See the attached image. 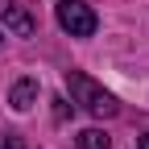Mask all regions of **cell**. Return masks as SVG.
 <instances>
[{
	"mask_svg": "<svg viewBox=\"0 0 149 149\" xmlns=\"http://www.w3.org/2000/svg\"><path fill=\"white\" fill-rule=\"evenodd\" d=\"M54 17H58V25H62L70 37H91L95 25H100V17L91 13V4H83V0H58Z\"/></svg>",
	"mask_w": 149,
	"mask_h": 149,
	"instance_id": "2",
	"label": "cell"
},
{
	"mask_svg": "<svg viewBox=\"0 0 149 149\" xmlns=\"http://www.w3.org/2000/svg\"><path fill=\"white\" fill-rule=\"evenodd\" d=\"M137 149H149V137H141V141H137Z\"/></svg>",
	"mask_w": 149,
	"mask_h": 149,
	"instance_id": "7",
	"label": "cell"
},
{
	"mask_svg": "<svg viewBox=\"0 0 149 149\" xmlns=\"http://www.w3.org/2000/svg\"><path fill=\"white\" fill-rule=\"evenodd\" d=\"M66 91H70V100L79 104L83 112H91V116H100V120H108V116H116V112H120L116 95L104 91L95 79H87L83 70H66Z\"/></svg>",
	"mask_w": 149,
	"mask_h": 149,
	"instance_id": "1",
	"label": "cell"
},
{
	"mask_svg": "<svg viewBox=\"0 0 149 149\" xmlns=\"http://www.w3.org/2000/svg\"><path fill=\"white\" fill-rule=\"evenodd\" d=\"M0 149H25V141L17 133H0Z\"/></svg>",
	"mask_w": 149,
	"mask_h": 149,
	"instance_id": "6",
	"label": "cell"
},
{
	"mask_svg": "<svg viewBox=\"0 0 149 149\" xmlns=\"http://www.w3.org/2000/svg\"><path fill=\"white\" fill-rule=\"evenodd\" d=\"M0 25H4L8 33H17V37H33V17L21 8V4H8V0H0Z\"/></svg>",
	"mask_w": 149,
	"mask_h": 149,
	"instance_id": "3",
	"label": "cell"
},
{
	"mask_svg": "<svg viewBox=\"0 0 149 149\" xmlns=\"http://www.w3.org/2000/svg\"><path fill=\"white\" fill-rule=\"evenodd\" d=\"M112 141H108V133L104 128H83L79 133V149H108Z\"/></svg>",
	"mask_w": 149,
	"mask_h": 149,
	"instance_id": "5",
	"label": "cell"
},
{
	"mask_svg": "<svg viewBox=\"0 0 149 149\" xmlns=\"http://www.w3.org/2000/svg\"><path fill=\"white\" fill-rule=\"evenodd\" d=\"M8 104H13V112H29L37 104V79H17L8 91Z\"/></svg>",
	"mask_w": 149,
	"mask_h": 149,
	"instance_id": "4",
	"label": "cell"
}]
</instances>
